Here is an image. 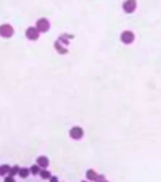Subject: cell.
<instances>
[{
    "label": "cell",
    "instance_id": "obj_1",
    "mask_svg": "<svg viewBox=\"0 0 161 182\" xmlns=\"http://www.w3.org/2000/svg\"><path fill=\"white\" fill-rule=\"evenodd\" d=\"M14 33L13 28L9 24H4L0 26V36L3 38H11Z\"/></svg>",
    "mask_w": 161,
    "mask_h": 182
},
{
    "label": "cell",
    "instance_id": "obj_2",
    "mask_svg": "<svg viewBox=\"0 0 161 182\" xmlns=\"http://www.w3.org/2000/svg\"><path fill=\"white\" fill-rule=\"evenodd\" d=\"M50 28L49 21L47 18H40L36 22V29L39 30V33H47Z\"/></svg>",
    "mask_w": 161,
    "mask_h": 182
},
{
    "label": "cell",
    "instance_id": "obj_3",
    "mask_svg": "<svg viewBox=\"0 0 161 182\" xmlns=\"http://www.w3.org/2000/svg\"><path fill=\"white\" fill-rule=\"evenodd\" d=\"M40 36V33L39 30L36 29V27H29L26 30V37L29 39V40L32 41H36Z\"/></svg>",
    "mask_w": 161,
    "mask_h": 182
},
{
    "label": "cell",
    "instance_id": "obj_4",
    "mask_svg": "<svg viewBox=\"0 0 161 182\" xmlns=\"http://www.w3.org/2000/svg\"><path fill=\"white\" fill-rule=\"evenodd\" d=\"M120 40H121V42L123 43V44L129 45V44H131V43L134 42V40H135V35H134V33H132V31L125 30V31H123V33H121V35H120Z\"/></svg>",
    "mask_w": 161,
    "mask_h": 182
},
{
    "label": "cell",
    "instance_id": "obj_5",
    "mask_svg": "<svg viewBox=\"0 0 161 182\" xmlns=\"http://www.w3.org/2000/svg\"><path fill=\"white\" fill-rule=\"evenodd\" d=\"M69 136L73 139H81L83 137V130L80 126H74L69 131Z\"/></svg>",
    "mask_w": 161,
    "mask_h": 182
},
{
    "label": "cell",
    "instance_id": "obj_6",
    "mask_svg": "<svg viewBox=\"0 0 161 182\" xmlns=\"http://www.w3.org/2000/svg\"><path fill=\"white\" fill-rule=\"evenodd\" d=\"M122 8L126 13H132L136 9V0H126L122 5Z\"/></svg>",
    "mask_w": 161,
    "mask_h": 182
},
{
    "label": "cell",
    "instance_id": "obj_7",
    "mask_svg": "<svg viewBox=\"0 0 161 182\" xmlns=\"http://www.w3.org/2000/svg\"><path fill=\"white\" fill-rule=\"evenodd\" d=\"M36 162H37L38 166H40V167H42V168L48 167L49 164V159H48L47 156H39V157H37Z\"/></svg>",
    "mask_w": 161,
    "mask_h": 182
},
{
    "label": "cell",
    "instance_id": "obj_8",
    "mask_svg": "<svg viewBox=\"0 0 161 182\" xmlns=\"http://www.w3.org/2000/svg\"><path fill=\"white\" fill-rule=\"evenodd\" d=\"M98 173L94 171V170H92V169H89V170H87V172H86V177L89 179V180H91V181H95L96 179H97V177H98Z\"/></svg>",
    "mask_w": 161,
    "mask_h": 182
},
{
    "label": "cell",
    "instance_id": "obj_9",
    "mask_svg": "<svg viewBox=\"0 0 161 182\" xmlns=\"http://www.w3.org/2000/svg\"><path fill=\"white\" fill-rule=\"evenodd\" d=\"M18 175H19L20 177H22V178H26V177H28L29 175V170L27 169V168H22V169H19Z\"/></svg>",
    "mask_w": 161,
    "mask_h": 182
},
{
    "label": "cell",
    "instance_id": "obj_10",
    "mask_svg": "<svg viewBox=\"0 0 161 182\" xmlns=\"http://www.w3.org/2000/svg\"><path fill=\"white\" fill-rule=\"evenodd\" d=\"M10 168H11L10 166L7 165V164H4V165L0 166V176H5L6 173H9Z\"/></svg>",
    "mask_w": 161,
    "mask_h": 182
},
{
    "label": "cell",
    "instance_id": "obj_11",
    "mask_svg": "<svg viewBox=\"0 0 161 182\" xmlns=\"http://www.w3.org/2000/svg\"><path fill=\"white\" fill-rule=\"evenodd\" d=\"M19 172V166L18 165H14L13 167L10 168V171H9V175L13 177V176H16Z\"/></svg>",
    "mask_w": 161,
    "mask_h": 182
},
{
    "label": "cell",
    "instance_id": "obj_12",
    "mask_svg": "<svg viewBox=\"0 0 161 182\" xmlns=\"http://www.w3.org/2000/svg\"><path fill=\"white\" fill-rule=\"evenodd\" d=\"M40 177L43 179H48V178L51 177V173H50V172H49L47 170H42V171H40Z\"/></svg>",
    "mask_w": 161,
    "mask_h": 182
},
{
    "label": "cell",
    "instance_id": "obj_13",
    "mask_svg": "<svg viewBox=\"0 0 161 182\" xmlns=\"http://www.w3.org/2000/svg\"><path fill=\"white\" fill-rule=\"evenodd\" d=\"M30 172H32V175H34V176H36L37 173H40V167L38 165H32V167H30V170H29Z\"/></svg>",
    "mask_w": 161,
    "mask_h": 182
},
{
    "label": "cell",
    "instance_id": "obj_14",
    "mask_svg": "<svg viewBox=\"0 0 161 182\" xmlns=\"http://www.w3.org/2000/svg\"><path fill=\"white\" fill-rule=\"evenodd\" d=\"M95 181H96V182H108L107 180H105L104 177H103V176H102V175L98 176V177H97V179H96Z\"/></svg>",
    "mask_w": 161,
    "mask_h": 182
},
{
    "label": "cell",
    "instance_id": "obj_15",
    "mask_svg": "<svg viewBox=\"0 0 161 182\" xmlns=\"http://www.w3.org/2000/svg\"><path fill=\"white\" fill-rule=\"evenodd\" d=\"M4 182H15V179L13 178V177L9 176V177H7L4 179Z\"/></svg>",
    "mask_w": 161,
    "mask_h": 182
},
{
    "label": "cell",
    "instance_id": "obj_16",
    "mask_svg": "<svg viewBox=\"0 0 161 182\" xmlns=\"http://www.w3.org/2000/svg\"><path fill=\"white\" fill-rule=\"evenodd\" d=\"M49 182H59V180H58V177H50V180H49Z\"/></svg>",
    "mask_w": 161,
    "mask_h": 182
},
{
    "label": "cell",
    "instance_id": "obj_17",
    "mask_svg": "<svg viewBox=\"0 0 161 182\" xmlns=\"http://www.w3.org/2000/svg\"><path fill=\"white\" fill-rule=\"evenodd\" d=\"M82 182H86V181H84V180H83V181H82Z\"/></svg>",
    "mask_w": 161,
    "mask_h": 182
}]
</instances>
